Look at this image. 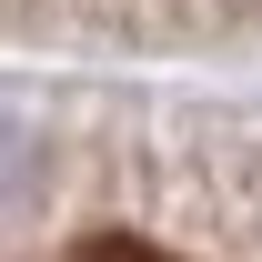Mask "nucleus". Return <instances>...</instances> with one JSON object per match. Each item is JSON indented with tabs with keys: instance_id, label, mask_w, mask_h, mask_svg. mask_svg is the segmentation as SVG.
Masks as SVG:
<instances>
[{
	"instance_id": "nucleus-1",
	"label": "nucleus",
	"mask_w": 262,
	"mask_h": 262,
	"mask_svg": "<svg viewBox=\"0 0 262 262\" xmlns=\"http://www.w3.org/2000/svg\"><path fill=\"white\" fill-rule=\"evenodd\" d=\"M31 192H40V141H31V121L0 111V222H10Z\"/></svg>"
}]
</instances>
